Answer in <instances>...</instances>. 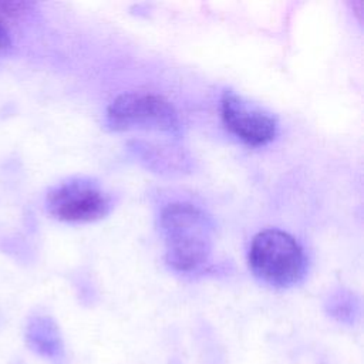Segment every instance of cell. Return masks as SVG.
<instances>
[{
  "label": "cell",
  "instance_id": "obj_1",
  "mask_svg": "<svg viewBox=\"0 0 364 364\" xmlns=\"http://www.w3.org/2000/svg\"><path fill=\"white\" fill-rule=\"evenodd\" d=\"M166 263L183 273L203 266L213 249V223L209 215L189 202H172L159 216Z\"/></svg>",
  "mask_w": 364,
  "mask_h": 364
},
{
  "label": "cell",
  "instance_id": "obj_2",
  "mask_svg": "<svg viewBox=\"0 0 364 364\" xmlns=\"http://www.w3.org/2000/svg\"><path fill=\"white\" fill-rule=\"evenodd\" d=\"M247 260L253 274L276 289L291 287L306 274V256L301 246L280 229L259 232L250 243Z\"/></svg>",
  "mask_w": 364,
  "mask_h": 364
},
{
  "label": "cell",
  "instance_id": "obj_3",
  "mask_svg": "<svg viewBox=\"0 0 364 364\" xmlns=\"http://www.w3.org/2000/svg\"><path fill=\"white\" fill-rule=\"evenodd\" d=\"M105 124L112 131L148 129L176 134L181 122L175 107L162 95L132 91L114 98L105 112Z\"/></svg>",
  "mask_w": 364,
  "mask_h": 364
},
{
  "label": "cell",
  "instance_id": "obj_4",
  "mask_svg": "<svg viewBox=\"0 0 364 364\" xmlns=\"http://www.w3.org/2000/svg\"><path fill=\"white\" fill-rule=\"evenodd\" d=\"M46 206L58 220L87 223L104 218L111 210L112 199L97 181L75 176L53 186L47 192Z\"/></svg>",
  "mask_w": 364,
  "mask_h": 364
},
{
  "label": "cell",
  "instance_id": "obj_5",
  "mask_svg": "<svg viewBox=\"0 0 364 364\" xmlns=\"http://www.w3.org/2000/svg\"><path fill=\"white\" fill-rule=\"evenodd\" d=\"M220 117L235 136L252 146L266 145L277 135L276 117L233 90H226L222 94Z\"/></svg>",
  "mask_w": 364,
  "mask_h": 364
},
{
  "label": "cell",
  "instance_id": "obj_6",
  "mask_svg": "<svg viewBox=\"0 0 364 364\" xmlns=\"http://www.w3.org/2000/svg\"><path fill=\"white\" fill-rule=\"evenodd\" d=\"M28 341L31 347L47 357H57L61 353V338L53 320L36 317L28 326Z\"/></svg>",
  "mask_w": 364,
  "mask_h": 364
},
{
  "label": "cell",
  "instance_id": "obj_7",
  "mask_svg": "<svg viewBox=\"0 0 364 364\" xmlns=\"http://www.w3.org/2000/svg\"><path fill=\"white\" fill-rule=\"evenodd\" d=\"M357 307L358 306L355 299L346 291H338L333 294L327 303L328 314H331L336 320L344 321V323L354 321V317L357 314Z\"/></svg>",
  "mask_w": 364,
  "mask_h": 364
},
{
  "label": "cell",
  "instance_id": "obj_8",
  "mask_svg": "<svg viewBox=\"0 0 364 364\" xmlns=\"http://www.w3.org/2000/svg\"><path fill=\"white\" fill-rule=\"evenodd\" d=\"M11 46V38H10V34H9V30L0 16V51H4L7 50L9 47Z\"/></svg>",
  "mask_w": 364,
  "mask_h": 364
}]
</instances>
